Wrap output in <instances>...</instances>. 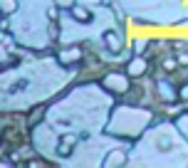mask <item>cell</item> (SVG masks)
I'll list each match as a JSON object with an SVG mask.
<instances>
[{
    "label": "cell",
    "instance_id": "obj_1",
    "mask_svg": "<svg viewBox=\"0 0 188 168\" xmlns=\"http://www.w3.org/2000/svg\"><path fill=\"white\" fill-rule=\"evenodd\" d=\"M74 15H77V17H89V15H87V10H74Z\"/></svg>",
    "mask_w": 188,
    "mask_h": 168
}]
</instances>
